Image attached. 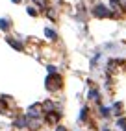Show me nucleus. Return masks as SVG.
I'll return each mask as SVG.
<instances>
[{
	"label": "nucleus",
	"mask_w": 126,
	"mask_h": 131,
	"mask_svg": "<svg viewBox=\"0 0 126 131\" xmlns=\"http://www.w3.org/2000/svg\"><path fill=\"white\" fill-rule=\"evenodd\" d=\"M95 15H98V17H106V15H110V11H106L104 6H96V7H95Z\"/></svg>",
	"instance_id": "nucleus-1"
}]
</instances>
